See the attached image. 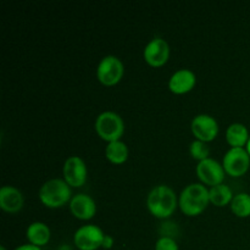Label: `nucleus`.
Masks as SVG:
<instances>
[{"instance_id":"3","label":"nucleus","mask_w":250,"mask_h":250,"mask_svg":"<svg viewBox=\"0 0 250 250\" xmlns=\"http://www.w3.org/2000/svg\"><path fill=\"white\" fill-rule=\"evenodd\" d=\"M39 200L49 209H59L70 204L72 199V188L63 178H51L39 189Z\"/></svg>"},{"instance_id":"16","label":"nucleus","mask_w":250,"mask_h":250,"mask_svg":"<svg viewBox=\"0 0 250 250\" xmlns=\"http://www.w3.org/2000/svg\"><path fill=\"white\" fill-rule=\"evenodd\" d=\"M249 138V131L243 124L236 122L227 127L226 141L231 148H246Z\"/></svg>"},{"instance_id":"17","label":"nucleus","mask_w":250,"mask_h":250,"mask_svg":"<svg viewBox=\"0 0 250 250\" xmlns=\"http://www.w3.org/2000/svg\"><path fill=\"white\" fill-rule=\"evenodd\" d=\"M128 146L122 141L107 143L106 149H105V156L114 165H122L126 163L128 159Z\"/></svg>"},{"instance_id":"23","label":"nucleus","mask_w":250,"mask_h":250,"mask_svg":"<svg viewBox=\"0 0 250 250\" xmlns=\"http://www.w3.org/2000/svg\"><path fill=\"white\" fill-rule=\"evenodd\" d=\"M14 250H42V248L33 246V244L27 243V244H22V246L17 247V248H15Z\"/></svg>"},{"instance_id":"2","label":"nucleus","mask_w":250,"mask_h":250,"mask_svg":"<svg viewBox=\"0 0 250 250\" xmlns=\"http://www.w3.org/2000/svg\"><path fill=\"white\" fill-rule=\"evenodd\" d=\"M209 204V188L202 183H190L178 195V208L186 216H199Z\"/></svg>"},{"instance_id":"19","label":"nucleus","mask_w":250,"mask_h":250,"mask_svg":"<svg viewBox=\"0 0 250 250\" xmlns=\"http://www.w3.org/2000/svg\"><path fill=\"white\" fill-rule=\"evenodd\" d=\"M231 211L237 217L246 219L250 216V194L248 193H238L233 197L231 204Z\"/></svg>"},{"instance_id":"15","label":"nucleus","mask_w":250,"mask_h":250,"mask_svg":"<svg viewBox=\"0 0 250 250\" xmlns=\"http://www.w3.org/2000/svg\"><path fill=\"white\" fill-rule=\"evenodd\" d=\"M26 238L29 244H33V246L42 248V247L46 246L49 243V241H50V229L44 222H33V224H31L27 227Z\"/></svg>"},{"instance_id":"5","label":"nucleus","mask_w":250,"mask_h":250,"mask_svg":"<svg viewBox=\"0 0 250 250\" xmlns=\"http://www.w3.org/2000/svg\"><path fill=\"white\" fill-rule=\"evenodd\" d=\"M125 66L115 55H106L100 60L97 67V78L103 85L114 87L122 80Z\"/></svg>"},{"instance_id":"9","label":"nucleus","mask_w":250,"mask_h":250,"mask_svg":"<svg viewBox=\"0 0 250 250\" xmlns=\"http://www.w3.org/2000/svg\"><path fill=\"white\" fill-rule=\"evenodd\" d=\"M63 180L71 188H80L85 185L88 168L84 160L80 156H70L66 159L62 168Z\"/></svg>"},{"instance_id":"22","label":"nucleus","mask_w":250,"mask_h":250,"mask_svg":"<svg viewBox=\"0 0 250 250\" xmlns=\"http://www.w3.org/2000/svg\"><path fill=\"white\" fill-rule=\"evenodd\" d=\"M114 244H115L114 238H112V237L110 236V234H105L104 241H103V246H102V248H103V249L109 250V249H111L112 247H114Z\"/></svg>"},{"instance_id":"7","label":"nucleus","mask_w":250,"mask_h":250,"mask_svg":"<svg viewBox=\"0 0 250 250\" xmlns=\"http://www.w3.org/2000/svg\"><path fill=\"white\" fill-rule=\"evenodd\" d=\"M105 233L97 225H83L73 234V243L78 250H98L102 248Z\"/></svg>"},{"instance_id":"13","label":"nucleus","mask_w":250,"mask_h":250,"mask_svg":"<svg viewBox=\"0 0 250 250\" xmlns=\"http://www.w3.org/2000/svg\"><path fill=\"white\" fill-rule=\"evenodd\" d=\"M197 84V76L188 68H181L176 71L168 80V88L176 95L189 93Z\"/></svg>"},{"instance_id":"25","label":"nucleus","mask_w":250,"mask_h":250,"mask_svg":"<svg viewBox=\"0 0 250 250\" xmlns=\"http://www.w3.org/2000/svg\"><path fill=\"white\" fill-rule=\"evenodd\" d=\"M0 250H7L6 248H5V247L4 246H1V247H0Z\"/></svg>"},{"instance_id":"10","label":"nucleus","mask_w":250,"mask_h":250,"mask_svg":"<svg viewBox=\"0 0 250 250\" xmlns=\"http://www.w3.org/2000/svg\"><path fill=\"white\" fill-rule=\"evenodd\" d=\"M190 131L197 141L209 143L219 134V124L210 115L200 114L197 115L190 122Z\"/></svg>"},{"instance_id":"14","label":"nucleus","mask_w":250,"mask_h":250,"mask_svg":"<svg viewBox=\"0 0 250 250\" xmlns=\"http://www.w3.org/2000/svg\"><path fill=\"white\" fill-rule=\"evenodd\" d=\"M24 198L21 190L14 186H4L0 189V208L7 214H16L22 210Z\"/></svg>"},{"instance_id":"1","label":"nucleus","mask_w":250,"mask_h":250,"mask_svg":"<svg viewBox=\"0 0 250 250\" xmlns=\"http://www.w3.org/2000/svg\"><path fill=\"white\" fill-rule=\"evenodd\" d=\"M146 208L156 219H168L177 210L178 198L172 188L159 185L149 192L146 197Z\"/></svg>"},{"instance_id":"8","label":"nucleus","mask_w":250,"mask_h":250,"mask_svg":"<svg viewBox=\"0 0 250 250\" xmlns=\"http://www.w3.org/2000/svg\"><path fill=\"white\" fill-rule=\"evenodd\" d=\"M195 172H197L202 185L208 186L210 188L222 185L225 181V175H226L222 164L211 158H208L198 163Z\"/></svg>"},{"instance_id":"18","label":"nucleus","mask_w":250,"mask_h":250,"mask_svg":"<svg viewBox=\"0 0 250 250\" xmlns=\"http://www.w3.org/2000/svg\"><path fill=\"white\" fill-rule=\"evenodd\" d=\"M234 195L232 189L229 186L225 185V183L209 188L210 204L215 205L217 208H224L229 205Z\"/></svg>"},{"instance_id":"11","label":"nucleus","mask_w":250,"mask_h":250,"mask_svg":"<svg viewBox=\"0 0 250 250\" xmlns=\"http://www.w3.org/2000/svg\"><path fill=\"white\" fill-rule=\"evenodd\" d=\"M143 58L151 67H163L170 58V45L165 39L156 37L146 45Z\"/></svg>"},{"instance_id":"6","label":"nucleus","mask_w":250,"mask_h":250,"mask_svg":"<svg viewBox=\"0 0 250 250\" xmlns=\"http://www.w3.org/2000/svg\"><path fill=\"white\" fill-rule=\"evenodd\" d=\"M222 166L226 175L231 177H242L250 167V155L246 148H231L224 156Z\"/></svg>"},{"instance_id":"21","label":"nucleus","mask_w":250,"mask_h":250,"mask_svg":"<svg viewBox=\"0 0 250 250\" xmlns=\"http://www.w3.org/2000/svg\"><path fill=\"white\" fill-rule=\"evenodd\" d=\"M155 250H180L175 238L160 237L155 243Z\"/></svg>"},{"instance_id":"24","label":"nucleus","mask_w":250,"mask_h":250,"mask_svg":"<svg viewBox=\"0 0 250 250\" xmlns=\"http://www.w3.org/2000/svg\"><path fill=\"white\" fill-rule=\"evenodd\" d=\"M246 149H247V151H248V154H249V155H250V138H249V142H248V144H247Z\"/></svg>"},{"instance_id":"4","label":"nucleus","mask_w":250,"mask_h":250,"mask_svg":"<svg viewBox=\"0 0 250 250\" xmlns=\"http://www.w3.org/2000/svg\"><path fill=\"white\" fill-rule=\"evenodd\" d=\"M94 128L103 141L111 143L121 141L125 133V122L117 112L104 111L95 120Z\"/></svg>"},{"instance_id":"12","label":"nucleus","mask_w":250,"mask_h":250,"mask_svg":"<svg viewBox=\"0 0 250 250\" xmlns=\"http://www.w3.org/2000/svg\"><path fill=\"white\" fill-rule=\"evenodd\" d=\"M68 207H70L71 214L81 221L92 220L97 214V204L94 199L84 193L73 195Z\"/></svg>"},{"instance_id":"20","label":"nucleus","mask_w":250,"mask_h":250,"mask_svg":"<svg viewBox=\"0 0 250 250\" xmlns=\"http://www.w3.org/2000/svg\"><path fill=\"white\" fill-rule=\"evenodd\" d=\"M189 154L194 160L200 163V161L209 158L210 149L209 146H208V143H204V142H200L195 139V141H193L192 143H190Z\"/></svg>"}]
</instances>
